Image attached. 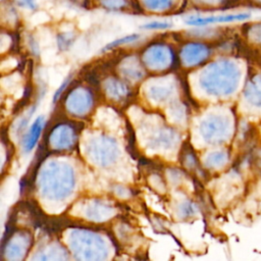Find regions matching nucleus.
<instances>
[{
  "instance_id": "f257e3e1",
  "label": "nucleus",
  "mask_w": 261,
  "mask_h": 261,
  "mask_svg": "<svg viewBox=\"0 0 261 261\" xmlns=\"http://www.w3.org/2000/svg\"><path fill=\"white\" fill-rule=\"evenodd\" d=\"M249 17L247 13L239 14H227V15H217V16H208V17H191L186 22L190 25H206L216 22H227L233 20H242Z\"/></svg>"
},
{
  "instance_id": "f03ea898",
  "label": "nucleus",
  "mask_w": 261,
  "mask_h": 261,
  "mask_svg": "<svg viewBox=\"0 0 261 261\" xmlns=\"http://www.w3.org/2000/svg\"><path fill=\"white\" fill-rule=\"evenodd\" d=\"M44 125V119L42 116H39L33 123V125L31 126V129L27 136V140H25V150L27 151H31L35 145L38 142V139L40 137V134L42 132Z\"/></svg>"
},
{
  "instance_id": "7ed1b4c3",
  "label": "nucleus",
  "mask_w": 261,
  "mask_h": 261,
  "mask_svg": "<svg viewBox=\"0 0 261 261\" xmlns=\"http://www.w3.org/2000/svg\"><path fill=\"white\" fill-rule=\"evenodd\" d=\"M143 5L151 11L161 12L172 7L175 0H141Z\"/></svg>"
},
{
  "instance_id": "20e7f679",
  "label": "nucleus",
  "mask_w": 261,
  "mask_h": 261,
  "mask_svg": "<svg viewBox=\"0 0 261 261\" xmlns=\"http://www.w3.org/2000/svg\"><path fill=\"white\" fill-rule=\"evenodd\" d=\"M140 38V35L138 34H132V35H128V36H124L122 38H119L111 43H109L108 45H106L104 47L103 50H110V49H113L117 46H120V45H123V44H127V43H132V42H135L136 40H138Z\"/></svg>"
},
{
  "instance_id": "39448f33",
  "label": "nucleus",
  "mask_w": 261,
  "mask_h": 261,
  "mask_svg": "<svg viewBox=\"0 0 261 261\" xmlns=\"http://www.w3.org/2000/svg\"><path fill=\"white\" fill-rule=\"evenodd\" d=\"M101 4L109 9H122L126 6V0H101Z\"/></svg>"
},
{
  "instance_id": "423d86ee",
  "label": "nucleus",
  "mask_w": 261,
  "mask_h": 261,
  "mask_svg": "<svg viewBox=\"0 0 261 261\" xmlns=\"http://www.w3.org/2000/svg\"><path fill=\"white\" fill-rule=\"evenodd\" d=\"M171 27V23L166 21H151L143 24L141 28L145 30H165Z\"/></svg>"
},
{
  "instance_id": "0eeeda50",
  "label": "nucleus",
  "mask_w": 261,
  "mask_h": 261,
  "mask_svg": "<svg viewBox=\"0 0 261 261\" xmlns=\"http://www.w3.org/2000/svg\"><path fill=\"white\" fill-rule=\"evenodd\" d=\"M68 83H69V79H66L65 81H64V83L57 89V91L55 92V94H54V96H53V102H55L57 99H58V97L61 95V93H62V91L66 88V86L68 85Z\"/></svg>"
},
{
  "instance_id": "6e6552de",
  "label": "nucleus",
  "mask_w": 261,
  "mask_h": 261,
  "mask_svg": "<svg viewBox=\"0 0 261 261\" xmlns=\"http://www.w3.org/2000/svg\"><path fill=\"white\" fill-rule=\"evenodd\" d=\"M30 8L32 9H36L37 8V2L36 0H22Z\"/></svg>"
},
{
  "instance_id": "1a4fd4ad",
  "label": "nucleus",
  "mask_w": 261,
  "mask_h": 261,
  "mask_svg": "<svg viewBox=\"0 0 261 261\" xmlns=\"http://www.w3.org/2000/svg\"><path fill=\"white\" fill-rule=\"evenodd\" d=\"M202 3H205L207 5H215L217 3H220L222 0H200Z\"/></svg>"
},
{
  "instance_id": "9d476101",
  "label": "nucleus",
  "mask_w": 261,
  "mask_h": 261,
  "mask_svg": "<svg viewBox=\"0 0 261 261\" xmlns=\"http://www.w3.org/2000/svg\"><path fill=\"white\" fill-rule=\"evenodd\" d=\"M71 1H74V2H77L79 0H71Z\"/></svg>"
}]
</instances>
